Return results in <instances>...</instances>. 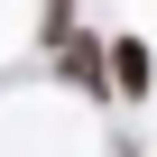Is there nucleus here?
Here are the masks:
<instances>
[{"label": "nucleus", "instance_id": "obj_1", "mask_svg": "<svg viewBox=\"0 0 157 157\" xmlns=\"http://www.w3.org/2000/svg\"><path fill=\"white\" fill-rule=\"evenodd\" d=\"M56 56H65L56 74H65L74 93H93V102H111V46H102V37H65Z\"/></svg>", "mask_w": 157, "mask_h": 157}, {"label": "nucleus", "instance_id": "obj_2", "mask_svg": "<svg viewBox=\"0 0 157 157\" xmlns=\"http://www.w3.org/2000/svg\"><path fill=\"white\" fill-rule=\"evenodd\" d=\"M111 83H120L129 102H148V83H157V65H148V37H111Z\"/></svg>", "mask_w": 157, "mask_h": 157}, {"label": "nucleus", "instance_id": "obj_3", "mask_svg": "<svg viewBox=\"0 0 157 157\" xmlns=\"http://www.w3.org/2000/svg\"><path fill=\"white\" fill-rule=\"evenodd\" d=\"M37 37H46V46L74 37V0H37Z\"/></svg>", "mask_w": 157, "mask_h": 157}]
</instances>
